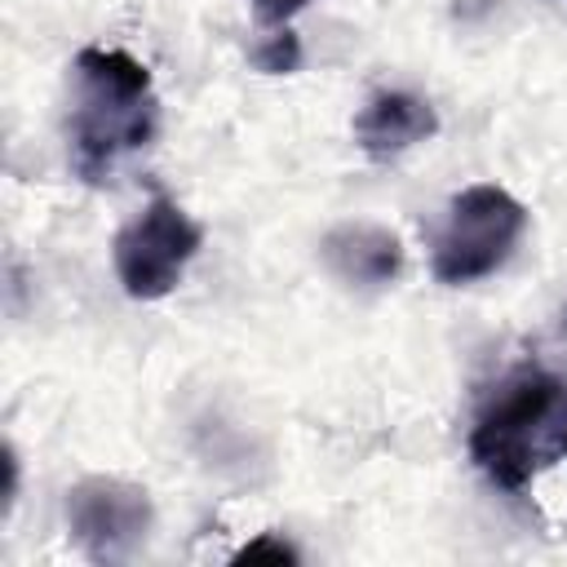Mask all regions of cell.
Wrapping results in <instances>:
<instances>
[{"instance_id":"obj_1","label":"cell","mask_w":567,"mask_h":567,"mask_svg":"<svg viewBox=\"0 0 567 567\" xmlns=\"http://www.w3.org/2000/svg\"><path fill=\"white\" fill-rule=\"evenodd\" d=\"M71 164L84 182H106L115 159L155 137L151 71L124 53L89 44L71 62Z\"/></svg>"},{"instance_id":"obj_2","label":"cell","mask_w":567,"mask_h":567,"mask_svg":"<svg viewBox=\"0 0 567 567\" xmlns=\"http://www.w3.org/2000/svg\"><path fill=\"white\" fill-rule=\"evenodd\" d=\"M567 443V385L527 372L474 421L470 456L505 492H523L532 474L554 461Z\"/></svg>"},{"instance_id":"obj_3","label":"cell","mask_w":567,"mask_h":567,"mask_svg":"<svg viewBox=\"0 0 567 567\" xmlns=\"http://www.w3.org/2000/svg\"><path fill=\"white\" fill-rule=\"evenodd\" d=\"M523 230H527V208L505 186L496 182L465 186L461 195H452L447 217L434 235L430 270L447 288L478 284L509 261Z\"/></svg>"},{"instance_id":"obj_4","label":"cell","mask_w":567,"mask_h":567,"mask_svg":"<svg viewBox=\"0 0 567 567\" xmlns=\"http://www.w3.org/2000/svg\"><path fill=\"white\" fill-rule=\"evenodd\" d=\"M199 244H204L199 221H190V213L177 199L155 195L133 221L120 226L111 244L115 279L133 301H159L182 284Z\"/></svg>"},{"instance_id":"obj_5","label":"cell","mask_w":567,"mask_h":567,"mask_svg":"<svg viewBox=\"0 0 567 567\" xmlns=\"http://www.w3.org/2000/svg\"><path fill=\"white\" fill-rule=\"evenodd\" d=\"M151 496L146 487L115 478V474H89L75 487H66V527L75 545L93 563H124L142 549L151 532Z\"/></svg>"},{"instance_id":"obj_6","label":"cell","mask_w":567,"mask_h":567,"mask_svg":"<svg viewBox=\"0 0 567 567\" xmlns=\"http://www.w3.org/2000/svg\"><path fill=\"white\" fill-rule=\"evenodd\" d=\"M319 261L346 288H385L403 266V244L390 226L341 221L319 239Z\"/></svg>"},{"instance_id":"obj_7","label":"cell","mask_w":567,"mask_h":567,"mask_svg":"<svg viewBox=\"0 0 567 567\" xmlns=\"http://www.w3.org/2000/svg\"><path fill=\"white\" fill-rule=\"evenodd\" d=\"M434 133H439L434 106L403 89H385V93L368 97V106L354 115V142L372 159H394Z\"/></svg>"},{"instance_id":"obj_8","label":"cell","mask_w":567,"mask_h":567,"mask_svg":"<svg viewBox=\"0 0 567 567\" xmlns=\"http://www.w3.org/2000/svg\"><path fill=\"white\" fill-rule=\"evenodd\" d=\"M252 66L266 75H292L301 66V40L288 27H275L257 49H252Z\"/></svg>"},{"instance_id":"obj_9","label":"cell","mask_w":567,"mask_h":567,"mask_svg":"<svg viewBox=\"0 0 567 567\" xmlns=\"http://www.w3.org/2000/svg\"><path fill=\"white\" fill-rule=\"evenodd\" d=\"M257 558H270V563H297V549L288 545V540H279V536H257V540H248L239 554H235V563H257Z\"/></svg>"},{"instance_id":"obj_10","label":"cell","mask_w":567,"mask_h":567,"mask_svg":"<svg viewBox=\"0 0 567 567\" xmlns=\"http://www.w3.org/2000/svg\"><path fill=\"white\" fill-rule=\"evenodd\" d=\"M252 4V13L266 22V27H288L310 0H248Z\"/></svg>"}]
</instances>
